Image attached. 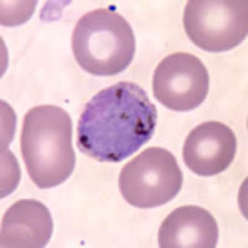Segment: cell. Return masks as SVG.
<instances>
[{
    "mask_svg": "<svg viewBox=\"0 0 248 248\" xmlns=\"http://www.w3.org/2000/svg\"><path fill=\"white\" fill-rule=\"evenodd\" d=\"M184 176L172 153L152 147L125 164L119 175V190L129 205L138 209L159 207L174 200Z\"/></svg>",
    "mask_w": 248,
    "mask_h": 248,
    "instance_id": "4",
    "label": "cell"
},
{
    "mask_svg": "<svg viewBox=\"0 0 248 248\" xmlns=\"http://www.w3.org/2000/svg\"><path fill=\"white\" fill-rule=\"evenodd\" d=\"M210 90V75L199 57L175 52L159 62L153 76L154 97L175 112H189L203 103Z\"/></svg>",
    "mask_w": 248,
    "mask_h": 248,
    "instance_id": "6",
    "label": "cell"
},
{
    "mask_svg": "<svg viewBox=\"0 0 248 248\" xmlns=\"http://www.w3.org/2000/svg\"><path fill=\"white\" fill-rule=\"evenodd\" d=\"M156 119V107L140 86L118 82L86 105L77 124V147L101 163H119L152 139Z\"/></svg>",
    "mask_w": 248,
    "mask_h": 248,
    "instance_id": "1",
    "label": "cell"
},
{
    "mask_svg": "<svg viewBox=\"0 0 248 248\" xmlns=\"http://www.w3.org/2000/svg\"><path fill=\"white\" fill-rule=\"evenodd\" d=\"M218 233V225L207 210L181 206L163 221L158 243L160 248H215Z\"/></svg>",
    "mask_w": 248,
    "mask_h": 248,
    "instance_id": "9",
    "label": "cell"
},
{
    "mask_svg": "<svg viewBox=\"0 0 248 248\" xmlns=\"http://www.w3.org/2000/svg\"><path fill=\"white\" fill-rule=\"evenodd\" d=\"M237 139L233 130L221 122H205L195 127L183 148L184 163L199 176H215L233 161Z\"/></svg>",
    "mask_w": 248,
    "mask_h": 248,
    "instance_id": "7",
    "label": "cell"
},
{
    "mask_svg": "<svg viewBox=\"0 0 248 248\" xmlns=\"http://www.w3.org/2000/svg\"><path fill=\"white\" fill-rule=\"evenodd\" d=\"M183 21L194 45L209 52H225L247 37L248 3L247 0H190Z\"/></svg>",
    "mask_w": 248,
    "mask_h": 248,
    "instance_id": "5",
    "label": "cell"
},
{
    "mask_svg": "<svg viewBox=\"0 0 248 248\" xmlns=\"http://www.w3.org/2000/svg\"><path fill=\"white\" fill-rule=\"evenodd\" d=\"M54 222L45 203L20 200L4 214L0 231L3 248H43L50 241Z\"/></svg>",
    "mask_w": 248,
    "mask_h": 248,
    "instance_id": "8",
    "label": "cell"
},
{
    "mask_svg": "<svg viewBox=\"0 0 248 248\" xmlns=\"http://www.w3.org/2000/svg\"><path fill=\"white\" fill-rule=\"evenodd\" d=\"M21 154L29 176L39 189L65 183L76 165L70 114L52 105L31 108L24 118Z\"/></svg>",
    "mask_w": 248,
    "mask_h": 248,
    "instance_id": "2",
    "label": "cell"
},
{
    "mask_svg": "<svg viewBox=\"0 0 248 248\" xmlns=\"http://www.w3.org/2000/svg\"><path fill=\"white\" fill-rule=\"evenodd\" d=\"M72 52L82 70L110 77L123 72L136 54L132 26L112 8H99L77 21L72 34Z\"/></svg>",
    "mask_w": 248,
    "mask_h": 248,
    "instance_id": "3",
    "label": "cell"
}]
</instances>
